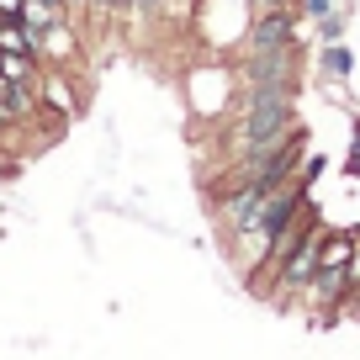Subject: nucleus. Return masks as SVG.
<instances>
[{"mask_svg":"<svg viewBox=\"0 0 360 360\" xmlns=\"http://www.w3.org/2000/svg\"><path fill=\"white\" fill-rule=\"evenodd\" d=\"M292 127H297V90L244 85L238 90V112H233L228 159H233V165H255V159H265L270 148H281Z\"/></svg>","mask_w":360,"mask_h":360,"instance_id":"nucleus-1","label":"nucleus"},{"mask_svg":"<svg viewBox=\"0 0 360 360\" xmlns=\"http://www.w3.org/2000/svg\"><path fill=\"white\" fill-rule=\"evenodd\" d=\"M244 85H281V90H297L302 85V37L286 48H265V53H249L238 64Z\"/></svg>","mask_w":360,"mask_h":360,"instance_id":"nucleus-2","label":"nucleus"},{"mask_svg":"<svg viewBox=\"0 0 360 360\" xmlns=\"http://www.w3.org/2000/svg\"><path fill=\"white\" fill-rule=\"evenodd\" d=\"M302 32V11L297 6H270V11H249L244 27V53H265V48H286Z\"/></svg>","mask_w":360,"mask_h":360,"instance_id":"nucleus-3","label":"nucleus"},{"mask_svg":"<svg viewBox=\"0 0 360 360\" xmlns=\"http://www.w3.org/2000/svg\"><path fill=\"white\" fill-rule=\"evenodd\" d=\"M43 58H53V64H75V58H79V32H75L69 16L43 32Z\"/></svg>","mask_w":360,"mask_h":360,"instance_id":"nucleus-4","label":"nucleus"},{"mask_svg":"<svg viewBox=\"0 0 360 360\" xmlns=\"http://www.w3.org/2000/svg\"><path fill=\"white\" fill-rule=\"evenodd\" d=\"M37 101H43V106H53V112H64V117H79V112H85V101H79L75 90H69V79H64V75L37 79Z\"/></svg>","mask_w":360,"mask_h":360,"instance_id":"nucleus-5","label":"nucleus"},{"mask_svg":"<svg viewBox=\"0 0 360 360\" xmlns=\"http://www.w3.org/2000/svg\"><path fill=\"white\" fill-rule=\"evenodd\" d=\"M318 75L334 79V85L355 75V53H349V43H323V48H318Z\"/></svg>","mask_w":360,"mask_h":360,"instance_id":"nucleus-6","label":"nucleus"},{"mask_svg":"<svg viewBox=\"0 0 360 360\" xmlns=\"http://www.w3.org/2000/svg\"><path fill=\"white\" fill-rule=\"evenodd\" d=\"M64 16H69V11L58 6V0H27V6H22V22H27V32H37V37H43L48 27H58Z\"/></svg>","mask_w":360,"mask_h":360,"instance_id":"nucleus-7","label":"nucleus"},{"mask_svg":"<svg viewBox=\"0 0 360 360\" xmlns=\"http://www.w3.org/2000/svg\"><path fill=\"white\" fill-rule=\"evenodd\" d=\"M345 27H349V11H328V16H318L313 22V32H318V43H345Z\"/></svg>","mask_w":360,"mask_h":360,"instance_id":"nucleus-8","label":"nucleus"},{"mask_svg":"<svg viewBox=\"0 0 360 360\" xmlns=\"http://www.w3.org/2000/svg\"><path fill=\"white\" fill-rule=\"evenodd\" d=\"M169 0H133V22H159Z\"/></svg>","mask_w":360,"mask_h":360,"instance_id":"nucleus-9","label":"nucleus"},{"mask_svg":"<svg viewBox=\"0 0 360 360\" xmlns=\"http://www.w3.org/2000/svg\"><path fill=\"white\" fill-rule=\"evenodd\" d=\"M349 127H355V138H349V159H345V175H349V180H360V112H355V122H349Z\"/></svg>","mask_w":360,"mask_h":360,"instance_id":"nucleus-10","label":"nucleus"},{"mask_svg":"<svg viewBox=\"0 0 360 360\" xmlns=\"http://www.w3.org/2000/svg\"><path fill=\"white\" fill-rule=\"evenodd\" d=\"M297 11H302V22H318V16L334 11V0H297Z\"/></svg>","mask_w":360,"mask_h":360,"instance_id":"nucleus-11","label":"nucleus"},{"mask_svg":"<svg viewBox=\"0 0 360 360\" xmlns=\"http://www.w3.org/2000/svg\"><path fill=\"white\" fill-rule=\"evenodd\" d=\"M270 6H297V0H249V11H270Z\"/></svg>","mask_w":360,"mask_h":360,"instance_id":"nucleus-12","label":"nucleus"},{"mask_svg":"<svg viewBox=\"0 0 360 360\" xmlns=\"http://www.w3.org/2000/svg\"><path fill=\"white\" fill-rule=\"evenodd\" d=\"M22 6L27 0H0V16H22Z\"/></svg>","mask_w":360,"mask_h":360,"instance_id":"nucleus-13","label":"nucleus"},{"mask_svg":"<svg viewBox=\"0 0 360 360\" xmlns=\"http://www.w3.org/2000/svg\"><path fill=\"white\" fill-rule=\"evenodd\" d=\"M11 85H16V79H6V75H0V101H11Z\"/></svg>","mask_w":360,"mask_h":360,"instance_id":"nucleus-14","label":"nucleus"}]
</instances>
